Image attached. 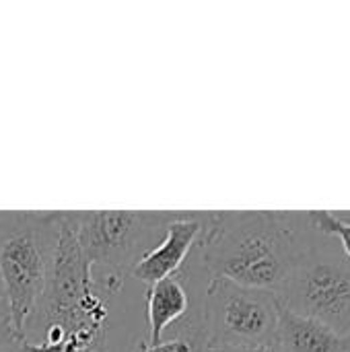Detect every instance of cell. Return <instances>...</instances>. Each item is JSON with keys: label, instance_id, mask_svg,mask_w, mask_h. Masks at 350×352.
Returning <instances> with one entry per match:
<instances>
[{"label": "cell", "instance_id": "obj_14", "mask_svg": "<svg viewBox=\"0 0 350 352\" xmlns=\"http://www.w3.org/2000/svg\"><path fill=\"white\" fill-rule=\"evenodd\" d=\"M4 299V289H2V283H0V301Z\"/></svg>", "mask_w": 350, "mask_h": 352}, {"label": "cell", "instance_id": "obj_10", "mask_svg": "<svg viewBox=\"0 0 350 352\" xmlns=\"http://www.w3.org/2000/svg\"><path fill=\"white\" fill-rule=\"evenodd\" d=\"M311 219L322 235L336 237L340 241L344 258L350 262V221L330 210H311Z\"/></svg>", "mask_w": 350, "mask_h": 352}, {"label": "cell", "instance_id": "obj_5", "mask_svg": "<svg viewBox=\"0 0 350 352\" xmlns=\"http://www.w3.org/2000/svg\"><path fill=\"white\" fill-rule=\"evenodd\" d=\"M291 311L316 318L350 338V262L316 248L276 297Z\"/></svg>", "mask_w": 350, "mask_h": 352}, {"label": "cell", "instance_id": "obj_12", "mask_svg": "<svg viewBox=\"0 0 350 352\" xmlns=\"http://www.w3.org/2000/svg\"><path fill=\"white\" fill-rule=\"evenodd\" d=\"M206 352H281L276 342L270 344H252V346H219V349H208Z\"/></svg>", "mask_w": 350, "mask_h": 352}, {"label": "cell", "instance_id": "obj_13", "mask_svg": "<svg viewBox=\"0 0 350 352\" xmlns=\"http://www.w3.org/2000/svg\"><path fill=\"white\" fill-rule=\"evenodd\" d=\"M12 352H62L60 349H52V346H43V344H33V342H25L21 340L17 344V349Z\"/></svg>", "mask_w": 350, "mask_h": 352}, {"label": "cell", "instance_id": "obj_7", "mask_svg": "<svg viewBox=\"0 0 350 352\" xmlns=\"http://www.w3.org/2000/svg\"><path fill=\"white\" fill-rule=\"evenodd\" d=\"M276 346L281 352H350V338L324 322L291 311L278 303Z\"/></svg>", "mask_w": 350, "mask_h": 352}, {"label": "cell", "instance_id": "obj_8", "mask_svg": "<svg viewBox=\"0 0 350 352\" xmlns=\"http://www.w3.org/2000/svg\"><path fill=\"white\" fill-rule=\"evenodd\" d=\"M192 307L194 305H190V293L186 289L184 270L151 285L146 293V344H159L165 338V334L190 314Z\"/></svg>", "mask_w": 350, "mask_h": 352}, {"label": "cell", "instance_id": "obj_4", "mask_svg": "<svg viewBox=\"0 0 350 352\" xmlns=\"http://www.w3.org/2000/svg\"><path fill=\"white\" fill-rule=\"evenodd\" d=\"M208 349L276 342L278 299L227 278H210L200 303Z\"/></svg>", "mask_w": 350, "mask_h": 352}, {"label": "cell", "instance_id": "obj_1", "mask_svg": "<svg viewBox=\"0 0 350 352\" xmlns=\"http://www.w3.org/2000/svg\"><path fill=\"white\" fill-rule=\"evenodd\" d=\"M309 212H210L206 235L196 250L210 278L278 297L297 266L318 248Z\"/></svg>", "mask_w": 350, "mask_h": 352}, {"label": "cell", "instance_id": "obj_9", "mask_svg": "<svg viewBox=\"0 0 350 352\" xmlns=\"http://www.w3.org/2000/svg\"><path fill=\"white\" fill-rule=\"evenodd\" d=\"M208 340L202 328V316H200V301L190 309V314L175 324L165 338L159 344H146L140 342L134 352H206Z\"/></svg>", "mask_w": 350, "mask_h": 352}, {"label": "cell", "instance_id": "obj_11", "mask_svg": "<svg viewBox=\"0 0 350 352\" xmlns=\"http://www.w3.org/2000/svg\"><path fill=\"white\" fill-rule=\"evenodd\" d=\"M19 342H21V336L14 332L6 299H2L0 301V352H12Z\"/></svg>", "mask_w": 350, "mask_h": 352}, {"label": "cell", "instance_id": "obj_6", "mask_svg": "<svg viewBox=\"0 0 350 352\" xmlns=\"http://www.w3.org/2000/svg\"><path fill=\"white\" fill-rule=\"evenodd\" d=\"M208 221L210 212H175L161 243L132 268L130 276L151 287L182 272L190 262V256L200 248L208 229Z\"/></svg>", "mask_w": 350, "mask_h": 352}, {"label": "cell", "instance_id": "obj_3", "mask_svg": "<svg viewBox=\"0 0 350 352\" xmlns=\"http://www.w3.org/2000/svg\"><path fill=\"white\" fill-rule=\"evenodd\" d=\"M74 217L93 285L113 297L132 268L161 243L175 212L85 210Z\"/></svg>", "mask_w": 350, "mask_h": 352}, {"label": "cell", "instance_id": "obj_2", "mask_svg": "<svg viewBox=\"0 0 350 352\" xmlns=\"http://www.w3.org/2000/svg\"><path fill=\"white\" fill-rule=\"evenodd\" d=\"M60 212H0V283L12 328H23L43 297L54 270Z\"/></svg>", "mask_w": 350, "mask_h": 352}]
</instances>
